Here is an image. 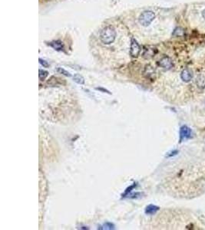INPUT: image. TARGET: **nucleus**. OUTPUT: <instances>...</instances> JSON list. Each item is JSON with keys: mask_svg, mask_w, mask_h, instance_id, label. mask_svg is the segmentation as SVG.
<instances>
[{"mask_svg": "<svg viewBox=\"0 0 205 230\" xmlns=\"http://www.w3.org/2000/svg\"><path fill=\"white\" fill-rule=\"evenodd\" d=\"M142 196V193H132L131 195L128 196V197L131 198V199H137V198H139Z\"/></svg>", "mask_w": 205, "mask_h": 230, "instance_id": "obj_20", "label": "nucleus"}, {"mask_svg": "<svg viewBox=\"0 0 205 230\" xmlns=\"http://www.w3.org/2000/svg\"><path fill=\"white\" fill-rule=\"evenodd\" d=\"M73 81L79 85H84L85 84V78L81 74H75L73 77Z\"/></svg>", "mask_w": 205, "mask_h": 230, "instance_id": "obj_13", "label": "nucleus"}, {"mask_svg": "<svg viewBox=\"0 0 205 230\" xmlns=\"http://www.w3.org/2000/svg\"><path fill=\"white\" fill-rule=\"evenodd\" d=\"M202 15H203V17H204V19H205V9H204V11H203V12H202Z\"/></svg>", "mask_w": 205, "mask_h": 230, "instance_id": "obj_23", "label": "nucleus"}, {"mask_svg": "<svg viewBox=\"0 0 205 230\" xmlns=\"http://www.w3.org/2000/svg\"><path fill=\"white\" fill-rule=\"evenodd\" d=\"M141 52V48L139 44L135 39H131V48H130V55L132 58H137Z\"/></svg>", "mask_w": 205, "mask_h": 230, "instance_id": "obj_3", "label": "nucleus"}, {"mask_svg": "<svg viewBox=\"0 0 205 230\" xmlns=\"http://www.w3.org/2000/svg\"><path fill=\"white\" fill-rule=\"evenodd\" d=\"M184 34V29L182 28H176L174 29V32H173V36H177V37H179V36H183Z\"/></svg>", "mask_w": 205, "mask_h": 230, "instance_id": "obj_16", "label": "nucleus"}, {"mask_svg": "<svg viewBox=\"0 0 205 230\" xmlns=\"http://www.w3.org/2000/svg\"><path fill=\"white\" fill-rule=\"evenodd\" d=\"M159 209H160V208L158 207L151 204V205H148L146 207L144 212H145V214H147V215H155V214L156 213V212H158Z\"/></svg>", "mask_w": 205, "mask_h": 230, "instance_id": "obj_8", "label": "nucleus"}, {"mask_svg": "<svg viewBox=\"0 0 205 230\" xmlns=\"http://www.w3.org/2000/svg\"><path fill=\"white\" fill-rule=\"evenodd\" d=\"M98 229H114V225L113 223H109V222H106L104 224H102L101 226H99L98 227Z\"/></svg>", "mask_w": 205, "mask_h": 230, "instance_id": "obj_12", "label": "nucleus"}, {"mask_svg": "<svg viewBox=\"0 0 205 230\" xmlns=\"http://www.w3.org/2000/svg\"><path fill=\"white\" fill-rule=\"evenodd\" d=\"M49 45L56 51H63L64 49V45L61 41H53L51 42Z\"/></svg>", "mask_w": 205, "mask_h": 230, "instance_id": "obj_10", "label": "nucleus"}, {"mask_svg": "<svg viewBox=\"0 0 205 230\" xmlns=\"http://www.w3.org/2000/svg\"><path fill=\"white\" fill-rule=\"evenodd\" d=\"M158 65H159L160 67L163 68V69L165 70L171 69L173 68V66H174L172 60H171L169 57L167 56L162 58L159 61V62H158Z\"/></svg>", "mask_w": 205, "mask_h": 230, "instance_id": "obj_4", "label": "nucleus"}, {"mask_svg": "<svg viewBox=\"0 0 205 230\" xmlns=\"http://www.w3.org/2000/svg\"><path fill=\"white\" fill-rule=\"evenodd\" d=\"M49 75V72L45 70L39 69V77L40 81H44Z\"/></svg>", "mask_w": 205, "mask_h": 230, "instance_id": "obj_15", "label": "nucleus"}, {"mask_svg": "<svg viewBox=\"0 0 205 230\" xmlns=\"http://www.w3.org/2000/svg\"><path fill=\"white\" fill-rule=\"evenodd\" d=\"M155 53H156V50L155 48H147L144 50V52L143 53V57L144 58H151L155 56Z\"/></svg>", "mask_w": 205, "mask_h": 230, "instance_id": "obj_11", "label": "nucleus"}, {"mask_svg": "<svg viewBox=\"0 0 205 230\" xmlns=\"http://www.w3.org/2000/svg\"><path fill=\"white\" fill-rule=\"evenodd\" d=\"M181 77L184 82H189L193 77V72L190 69H186L183 70L182 74H181Z\"/></svg>", "mask_w": 205, "mask_h": 230, "instance_id": "obj_7", "label": "nucleus"}, {"mask_svg": "<svg viewBox=\"0 0 205 230\" xmlns=\"http://www.w3.org/2000/svg\"><path fill=\"white\" fill-rule=\"evenodd\" d=\"M57 71H58L59 74H63V75L66 76V77H71V74H70L68 71H66V69H62V68H58V69H57Z\"/></svg>", "mask_w": 205, "mask_h": 230, "instance_id": "obj_17", "label": "nucleus"}, {"mask_svg": "<svg viewBox=\"0 0 205 230\" xmlns=\"http://www.w3.org/2000/svg\"><path fill=\"white\" fill-rule=\"evenodd\" d=\"M96 90H98V91H100L101 92H103V93H107L109 94H111V92L109 91H108L107 89H105V88H95Z\"/></svg>", "mask_w": 205, "mask_h": 230, "instance_id": "obj_22", "label": "nucleus"}, {"mask_svg": "<svg viewBox=\"0 0 205 230\" xmlns=\"http://www.w3.org/2000/svg\"><path fill=\"white\" fill-rule=\"evenodd\" d=\"M56 79H57L56 77H54V76L51 77L50 79H49V80L48 81V82H47L48 85H50V86H52V87L55 86V85H57V83H58V82H57Z\"/></svg>", "mask_w": 205, "mask_h": 230, "instance_id": "obj_18", "label": "nucleus"}, {"mask_svg": "<svg viewBox=\"0 0 205 230\" xmlns=\"http://www.w3.org/2000/svg\"><path fill=\"white\" fill-rule=\"evenodd\" d=\"M196 85L200 89H204L205 88V77L203 74H200L196 78Z\"/></svg>", "mask_w": 205, "mask_h": 230, "instance_id": "obj_9", "label": "nucleus"}, {"mask_svg": "<svg viewBox=\"0 0 205 230\" xmlns=\"http://www.w3.org/2000/svg\"><path fill=\"white\" fill-rule=\"evenodd\" d=\"M191 137V130L186 125H184L180 128V141L182 142L184 140H187Z\"/></svg>", "mask_w": 205, "mask_h": 230, "instance_id": "obj_5", "label": "nucleus"}, {"mask_svg": "<svg viewBox=\"0 0 205 230\" xmlns=\"http://www.w3.org/2000/svg\"><path fill=\"white\" fill-rule=\"evenodd\" d=\"M144 76L147 79H150V80L153 81L155 77V70L154 69V68L151 65H146L145 69L144 70Z\"/></svg>", "mask_w": 205, "mask_h": 230, "instance_id": "obj_6", "label": "nucleus"}, {"mask_svg": "<svg viewBox=\"0 0 205 230\" xmlns=\"http://www.w3.org/2000/svg\"><path fill=\"white\" fill-rule=\"evenodd\" d=\"M39 63L41 64V65L43 66V68H49V64L48 63V61H45V60L42 59V58H39Z\"/></svg>", "mask_w": 205, "mask_h": 230, "instance_id": "obj_19", "label": "nucleus"}, {"mask_svg": "<svg viewBox=\"0 0 205 230\" xmlns=\"http://www.w3.org/2000/svg\"><path fill=\"white\" fill-rule=\"evenodd\" d=\"M137 184H138L137 183H134L132 185L129 186H128V188L125 190L123 194H122V198H125V197H126V196H129V193H131V192L135 188V187L137 186Z\"/></svg>", "mask_w": 205, "mask_h": 230, "instance_id": "obj_14", "label": "nucleus"}, {"mask_svg": "<svg viewBox=\"0 0 205 230\" xmlns=\"http://www.w3.org/2000/svg\"><path fill=\"white\" fill-rule=\"evenodd\" d=\"M177 153H178V150H171V151L168 152V154H167V157H173V156H175V155H177Z\"/></svg>", "mask_w": 205, "mask_h": 230, "instance_id": "obj_21", "label": "nucleus"}, {"mask_svg": "<svg viewBox=\"0 0 205 230\" xmlns=\"http://www.w3.org/2000/svg\"><path fill=\"white\" fill-rule=\"evenodd\" d=\"M116 38V31L112 26H107L102 29L100 34V39L105 45L113 43Z\"/></svg>", "mask_w": 205, "mask_h": 230, "instance_id": "obj_1", "label": "nucleus"}, {"mask_svg": "<svg viewBox=\"0 0 205 230\" xmlns=\"http://www.w3.org/2000/svg\"><path fill=\"white\" fill-rule=\"evenodd\" d=\"M155 18V12L152 11H144L139 17V23L144 27H147L152 23Z\"/></svg>", "mask_w": 205, "mask_h": 230, "instance_id": "obj_2", "label": "nucleus"}]
</instances>
